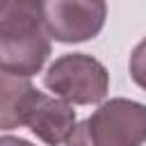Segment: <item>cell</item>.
Here are the masks:
<instances>
[{
  "instance_id": "obj_9",
  "label": "cell",
  "mask_w": 146,
  "mask_h": 146,
  "mask_svg": "<svg viewBox=\"0 0 146 146\" xmlns=\"http://www.w3.org/2000/svg\"><path fill=\"white\" fill-rule=\"evenodd\" d=\"M11 0H0V16L5 14V9H7V5H9Z\"/></svg>"
},
{
  "instance_id": "obj_5",
  "label": "cell",
  "mask_w": 146,
  "mask_h": 146,
  "mask_svg": "<svg viewBox=\"0 0 146 146\" xmlns=\"http://www.w3.org/2000/svg\"><path fill=\"white\" fill-rule=\"evenodd\" d=\"M27 128L48 146L64 144L75 128V110L59 98H50L39 91L36 103L27 116Z\"/></svg>"
},
{
  "instance_id": "obj_1",
  "label": "cell",
  "mask_w": 146,
  "mask_h": 146,
  "mask_svg": "<svg viewBox=\"0 0 146 146\" xmlns=\"http://www.w3.org/2000/svg\"><path fill=\"white\" fill-rule=\"evenodd\" d=\"M50 55V36L43 27L36 0H11L0 16V71L30 78Z\"/></svg>"
},
{
  "instance_id": "obj_4",
  "label": "cell",
  "mask_w": 146,
  "mask_h": 146,
  "mask_svg": "<svg viewBox=\"0 0 146 146\" xmlns=\"http://www.w3.org/2000/svg\"><path fill=\"white\" fill-rule=\"evenodd\" d=\"M48 36L62 43L94 39L107 18L105 0H36Z\"/></svg>"
},
{
  "instance_id": "obj_2",
  "label": "cell",
  "mask_w": 146,
  "mask_h": 146,
  "mask_svg": "<svg viewBox=\"0 0 146 146\" xmlns=\"http://www.w3.org/2000/svg\"><path fill=\"white\" fill-rule=\"evenodd\" d=\"M146 141V105L112 98L73 128L66 146H141Z\"/></svg>"
},
{
  "instance_id": "obj_6",
  "label": "cell",
  "mask_w": 146,
  "mask_h": 146,
  "mask_svg": "<svg viewBox=\"0 0 146 146\" xmlns=\"http://www.w3.org/2000/svg\"><path fill=\"white\" fill-rule=\"evenodd\" d=\"M39 91L23 75L0 71V130L27 125V116L36 103Z\"/></svg>"
},
{
  "instance_id": "obj_7",
  "label": "cell",
  "mask_w": 146,
  "mask_h": 146,
  "mask_svg": "<svg viewBox=\"0 0 146 146\" xmlns=\"http://www.w3.org/2000/svg\"><path fill=\"white\" fill-rule=\"evenodd\" d=\"M130 75H132L135 84L146 89V39L139 41L130 55Z\"/></svg>"
},
{
  "instance_id": "obj_8",
  "label": "cell",
  "mask_w": 146,
  "mask_h": 146,
  "mask_svg": "<svg viewBox=\"0 0 146 146\" xmlns=\"http://www.w3.org/2000/svg\"><path fill=\"white\" fill-rule=\"evenodd\" d=\"M0 146H32L27 139H21V137H0Z\"/></svg>"
},
{
  "instance_id": "obj_3",
  "label": "cell",
  "mask_w": 146,
  "mask_h": 146,
  "mask_svg": "<svg viewBox=\"0 0 146 146\" xmlns=\"http://www.w3.org/2000/svg\"><path fill=\"white\" fill-rule=\"evenodd\" d=\"M43 84L66 103L91 105L107 96L110 73L96 57L84 52H68L48 66Z\"/></svg>"
}]
</instances>
